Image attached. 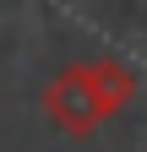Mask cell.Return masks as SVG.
Instances as JSON below:
<instances>
[{
	"label": "cell",
	"mask_w": 147,
	"mask_h": 152,
	"mask_svg": "<svg viewBox=\"0 0 147 152\" xmlns=\"http://www.w3.org/2000/svg\"><path fill=\"white\" fill-rule=\"evenodd\" d=\"M93 82H98V103H104V114H120L125 103L136 98V71L120 65V60H98V65H93Z\"/></svg>",
	"instance_id": "cell-2"
},
{
	"label": "cell",
	"mask_w": 147,
	"mask_h": 152,
	"mask_svg": "<svg viewBox=\"0 0 147 152\" xmlns=\"http://www.w3.org/2000/svg\"><path fill=\"white\" fill-rule=\"evenodd\" d=\"M44 114L65 136H93V130L109 120L104 103H98V82H93V65H65L54 82L44 87Z\"/></svg>",
	"instance_id": "cell-1"
}]
</instances>
